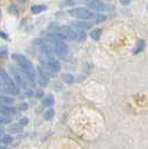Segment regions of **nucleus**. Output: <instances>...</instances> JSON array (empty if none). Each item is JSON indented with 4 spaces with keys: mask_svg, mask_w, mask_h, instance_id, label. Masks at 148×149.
<instances>
[{
    "mask_svg": "<svg viewBox=\"0 0 148 149\" xmlns=\"http://www.w3.org/2000/svg\"><path fill=\"white\" fill-rule=\"evenodd\" d=\"M13 59L15 60V62L18 65V67L20 68V70L25 74L26 78L29 79L31 82H35L36 80V70H35V67L32 66L27 57H25L24 55H20V54H13Z\"/></svg>",
    "mask_w": 148,
    "mask_h": 149,
    "instance_id": "1",
    "label": "nucleus"
},
{
    "mask_svg": "<svg viewBox=\"0 0 148 149\" xmlns=\"http://www.w3.org/2000/svg\"><path fill=\"white\" fill-rule=\"evenodd\" d=\"M0 90L11 95L19 93V88L3 69H0Z\"/></svg>",
    "mask_w": 148,
    "mask_h": 149,
    "instance_id": "2",
    "label": "nucleus"
},
{
    "mask_svg": "<svg viewBox=\"0 0 148 149\" xmlns=\"http://www.w3.org/2000/svg\"><path fill=\"white\" fill-rule=\"evenodd\" d=\"M68 13L71 17L81 19V20H90V19H93L95 17V13L91 10L85 8V7H77V8H74V9H70L68 11Z\"/></svg>",
    "mask_w": 148,
    "mask_h": 149,
    "instance_id": "3",
    "label": "nucleus"
},
{
    "mask_svg": "<svg viewBox=\"0 0 148 149\" xmlns=\"http://www.w3.org/2000/svg\"><path fill=\"white\" fill-rule=\"evenodd\" d=\"M51 38H52V42H54V50H55V52L58 55V56H66L68 54V46L64 41H62L61 39H59V38H57L54 35V33H51L50 35Z\"/></svg>",
    "mask_w": 148,
    "mask_h": 149,
    "instance_id": "4",
    "label": "nucleus"
},
{
    "mask_svg": "<svg viewBox=\"0 0 148 149\" xmlns=\"http://www.w3.org/2000/svg\"><path fill=\"white\" fill-rule=\"evenodd\" d=\"M86 3L90 9L96 10V11H109L112 9V7L110 5L105 3L100 0H87Z\"/></svg>",
    "mask_w": 148,
    "mask_h": 149,
    "instance_id": "5",
    "label": "nucleus"
},
{
    "mask_svg": "<svg viewBox=\"0 0 148 149\" xmlns=\"http://www.w3.org/2000/svg\"><path fill=\"white\" fill-rule=\"evenodd\" d=\"M11 72L13 74V78H15V81L20 85V86H22V87H26L27 86V78H26L25 74L21 71V70H19L17 68H13L11 67Z\"/></svg>",
    "mask_w": 148,
    "mask_h": 149,
    "instance_id": "6",
    "label": "nucleus"
},
{
    "mask_svg": "<svg viewBox=\"0 0 148 149\" xmlns=\"http://www.w3.org/2000/svg\"><path fill=\"white\" fill-rule=\"evenodd\" d=\"M46 67H47V69L49 71L56 74V72H58L60 70V62L58 61L56 58L49 56L48 59H47V61H46Z\"/></svg>",
    "mask_w": 148,
    "mask_h": 149,
    "instance_id": "7",
    "label": "nucleus"
},
{
    "mask_svg": "<svg viewBox=\"0 0 148 149\" xmlns=\"http://www.w3.org/2000/svg\"><path fill=\"white\" fill-rule=\"evenodd\" d=\"M71 25L74 26L75 28H77V29L87 30V29H90V28H91L93 24H91V22H88L86 20H84V21H74Z\"/></svg>",
    "mask_w": 148,
    "mask_h": 149,
    "instance_id": "8",
    "label": "nucleus"
},
{
    "mask_svg": "<svg viewBox=\"0 0 148 149\" xmlns=\"http://www.w3.org/2000/svg\"><path fill=\"white\" fill-rule=\"evenodd\" d=\"M38 82L41 87H47L49 84V77L46 74V72H43V70L39 69V76H38Z\"/></svg>",
    "mask_w": 148,
    "mask_h": 149,
    "instance_id": "9",
    "label": "nucleus"
},
{
    "mask_svg": "<svg viewBox=\"0 0 148 149\" xmlns=\"http://www.w3.org/2000/svg\"><path fill=\"white\" fill-rule=\"evenodd\" d=\"M145 47H146L145 40L139 39V40L137 41V44H136V47H135V49H134V54H135V55H138V54L142 52L144 49H145Z\"/></svg>",
    "mask_w": 148,
    "mask_h": 149,
    "instance_id": "10",
    "label": "nucleus"
},
{
    "mask_svg": "<svg viewBox=\"0 0 148 149\" xmlns=\"http://www.w3.org/2000/svg\"><path fill=\"white\" fill-rule=\"evenodd\" d=\"M30 10L32 13H36V15H37V13L46 11V10H47V7L45 6V5H35V6L31 7Z\"/></svg>",
    "mask_w": 148,
    "mask_h": 149,
    "instance_id": "11",
    "label": "nucleus"
},
{
    "mask_svg": "<svg viewBox=\"0 0 148 149\" xmlns=\"http://www.w3.org/2000/svg\"><path fill=\"white\" fill-rule=\"evenodd\" d=\"M43 106H46V107H51V106L55 104V98H54V96L52 95H48V96H46L45 98H43Z\"/></svg>",
    "mask_w": 148,
    "mask_h": 149,
    "instance_id": "12",
    "label": "nucleus"
},
{
    "mask_svg": "<svg viewBox=\"0 0 148 149\" xmlns=\"http://www.w3.org/2000/svg\"><path fill=\"white\" fill-rule=\"evenodd\" d=\"M89 36H90L91 39H94V40H99L100 37H101V30L98 29V28H95V29H93V30L90 31Z\"/></svg>",
    "mask_w": 148,
    "mask_h": 149,
    "instance_id": "13",
    "label": "nucleus"
},
{
    "mask_svg": "<svg viewBox=\"0 0 148 149\" xmlns=\"http://www.w3.org/2000/svg\"><path fill=\"white\" fill-rule=\"evenodd\" d=\"M0 112L3 113L5 116L13 115V113H15V109H13V108H9V107H1V108H0Z\"/></svg>",
    "mask_w": 148,
    "mask_h": 149,
    "instance_id": "14",
    "label": "nucleus"
},
{
    "mask_svg": "<svg viewBox=\"0 0 148 149\" xmlns=\"http://www.w3.org/2000/svg\"><path fill=\"white\" fill-rule=\"evenodd\" d=\"M62 80L67 84H73L75 81V78L71 74H62Z\"/></svg>",
    "mask_w": 148,
    "mask_h": 149,
    "instance_id": "15",
    "label": "nucleus"
},
{
    "mask_svg": "<svg viewBox=\"0 0 148 149\" xmlns=\"http://www.w3.org/2000/svg\"><path fill=\"white\" fill-rule=\"evenodd\" d=\"M54 116H55V110L52 108H49L48 110L43 112V118L45 119H52Z\"/></svg>",
    "mask_w": 148,
    "mask_h": 149,
    "instance_id": "16",
    "label": "nucleus"
},
{
    "mask_svg": "<svg viewBox=\"0 0 148 149\" xmlns=\"http://www.w3.org/2000/svg\"><path fill=\"white\" fill-rule=\"evenodd\" d=\"M0 100L2 102H5L6 105H11L13 102V99L11 97H8V96H0Z\"/></svg>",
    "mask_w": 148,
    "mask_h": 149,
    "instance_id": "17",
    "label": "nucleus"
},
{
    "mask_svg": "<svg viewBox=\"0 0 148 149\" xmlns=\"http://www.w3.org/2000/svg\"><path fill=\"white\" fill-rule=\"evenodd\" d=\"M75 2L73 0H64L62 2H60V7H67V6H73Z\"/></svg>",
    "mask_w": 148,
    "mask_h": 149,
    "instance_id": "18",
    "label": "nucleus"
},
{
    "mask_svg": "<svg viewBox=\"0 0 148 149\" xmlns=\"http://www.w3.org/2000/svg\"><path fill=\"white\" fill-rule=\"evenodd\" d=\"M7 58V49H1L0 50V61L5 60Z\"/></svg>",
    "mask_w": 148,
    "mask_h": 149,
    "instance_id": "19",
    "label": "nucleus"
},
{
    "mask_svg": "<svg viewBox=\"0 0 148 149\" xmlns=\"http://www.w3.org/2000/svg\"><path fill=\"white\" fill-rule=\"evenodd\" d=\"M2 143H13V137H10V136H3V137H2Z\"/></svg>",
    "mask_w": 148,
    "mask_h": 149,
    "instance_id": "20",
    "label": "nucleus"
},
{
    "mask_svg": "<svg viewBox=\"0 0 148 149\" xmlns=\"http://www.w3.org/2000/svg\"><path fill=\"white\" fill-rule=\"evenodd\" d=\"M11 120L9 118H7L6 116L5 117H0V125H7V124H9Z\"/></svg>",
    "mask_w": 148,
    "mask_h": 149,
    "instance_id": "21",
    "label": "nucleus"
},
{
    "mask_svg": "<svg viewBox=\"0 0 148 149\" xmlns=\"http://www.w3.org/2000/svg\"><path fill=\"white\" fill-rule=\"evenodd\" d=\"M97 20H96V21H97V22H99V21H104V20H105L106 19V16L105 15H99V16H97Z\"/></svg>",
    "mask_w": 148,
    "mask_h": 149,
    "instance_id": "22",
    "label": "nucleus"
},
{
    "mask_svg": "<svg viewBox=\"0 0 148 149\" xmlns=\"http://www.w3.org/2000/svg\"><path fill=\"white\" fill-rule=\"evenodd\" d=\"M119 1L123 6H129L130 5V0H119Z\"/></svg>",
    "mask_w": 148,
    "mask_h": 149,
    "instance_id": "23",
    "label": "nucleus"
},
{
    "mask_svg": "<svg viewBox=\"0 0 148 149\" xmlns=\"http://www.w3.org/2000/svg\"><path fill=\"white\" fill-rule=\"evenodd\" d=\"M20 124H21V125L28 124V118H21V120H20Z\"/></svg>",
    "mask_w": 148,
    "mask_h": 149,
    "instance_id": "24",
    "label": "nucleus"
},
{
    "mask_svg": "<svg viewBox=\"0 0 148 149\" xmlns=\"http://www.w3.org/2000/svg\"><path fill=\"white\" fill-rule=\"evenodd\" d=\"M0 37L2 38V39H7V38H8V36H7V33L2 32V31H0Z\"/></svg>",
    "mask_w": 148,
    "mask_h": 149,
    "instance_id": "25",
    "label": "nucleus"
},
{
    "mask_svg": "<svg viewBox=\"0 0 148 149\" xmlns=\"http://www.w3.org/2000/svg\"><path fill=\"white\" fill-rule=\"evenodd\" d=\"M37 96H38V97H39V96H43V91H38Z\"/></svg>",
    "mask_w": 148,
    "mask_h": 149,
    "instance_id": "26",
    "label": "nucleus"
},
{
    "mask_svg": "<svg viewBox=\"0 0 148 149\" xmlns=\"http://www.w3.org/2000/svg\"><path fill=\"white\" fill-rule=\"evenodd\" d=\"M0 149H7V148H5V147H2V146H0Z\"/></svg>",
    "mask_w": 148,
    "mask_h": 149,
    "instance_id": "27",
    "label": "nucleus"
},
{
    "mask_svg": "<svg viewBox=\"0 0 148 149\" xmlns=\"http://www.w3.org/2000/svg\"><path fill=\"white\" fill-rule=\"evenodd\" d=\"M0 17H1V11H0Z\"/></svg>",
    "mask_w": 148,
    "mask_h": 149,
    "instance_id": "28",
    "label": "nucleus"
}]
</instances>
